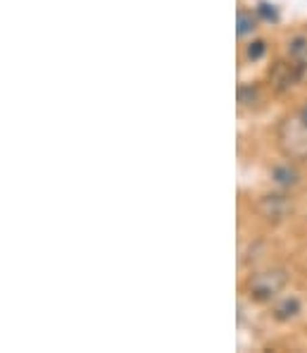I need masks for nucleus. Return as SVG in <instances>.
<instances>
[{"mask_svg": "<svg viewBox=\"0 0 307 353\" xmlns=\"http://www.w3.org/2000/svg\"><path fill=\"white\" fill-rule=\"evenodd\" d=\"M257 210L262 212L267 220H284V217L290 215V210H293V205H290V201L286 199V196L281 194H267L260 199L257 203Z\"/></svg>", "mask_w": 307, "mask_h": 353, "instance_id": "obj_3", "label": "nucleus"}, {"mask_svg": "<svg viewBox=\"0 0 307 353\" xmlns=\"http://www.w3.org/2000/svg\"><path fill=\"white\" fill-rule=\"evenodd\" d=\"M288 277L284 270H267V272H257L248 282V292L255 301H272L281 289L286 287Z\"/></svg>", "mask_w": 307, "mask_h": 353, "instance_id": "obj_2", "label": "nucleus"}, {"mask_svg": "<svg viewBox=\"0 0 307 353\" xmlns=\"http://www.w3.org/2000/svg\"><path fill=\"white\" fill-rule=\"evenodd\" d=\"M264 50H267V43H264V41H253V43L248 46V58L260 60L264 55Z\"/></svg>", "mask_w": 307, "mask_h": 353, "instance_id": "obj_9", "label": "nucleus"}, {"mask_svg": "<svg viewBox=\"0 0 307 353\" xmlns=\"http://www.w3.org/2000/svg\"><path fill=\"white\" fill-rule=\"evenodd\" d=\"M257 96H260V91L255 86L238 88V103H241V105H253V103L257 101Z\"/></svg>", "mask_w": 307, "mask_h": 353, "instance_id": "obj_7", "label": "nucleus"}, {"mask_svg": "<svg viewBox=\"0 0 307 353\" xmlns=\"http://www.w3.org/2000/svg\"><path fill=\"white\" fill-rule=\"evenodd\" d=\"M274 81L279 84V88H286V86H290L295 81V70L293 67H288V65H284V62H279L277 67H274Z\"/></svg>", "mask_w": 307, "mask_h": 353, "instance_id": "obj_6", "label": "nucleus"}, {"mask_svg": "<svg viewBox=\"0 0 307 353\" xmlns=\"http://www.w3.org/2000/svg\"><path fill=\"white\" fill-rule=\"evenodd\" d=\"M253 29H255V19H253V14L238 12V36L251 34Z\"/></svg>", "mask_w": 307, "mask_h": 353, "instance_id": "obj_8", "label": "nucleus"}, {"mask_svg": "<svg viewBox=\"0 0 307 353\" xmlns=\"http://www.w3.org/2000/svg\"><path fill=\"white\" fill-rule=\"evenodd\" d=\"M257 12H260V17H262V19H267V22H274V19L279 17V14H277V10H274L272 5H267V3H262V5H260V8H257Z\"/></svg>", "mask_w": 307, "mask_h": 353, "instance_id": "obj_10", "label": "nucleus"}, {"mask_svg": "<svg viewBox=\"0 0 307 353\" xmlns=\"http://www.w3.org/2000/svg\"><path fill=\"white\" fill-rule=\"evenodd\" d=\"M290 53H293V55H305L307 53V41L305 39H295L293 43H290Z\"/></svg>", "mask_w": 307, "mask_h": 353, "instance_id": "obj_11", "label": "nucleus"}, {"mask_svg": "<svg viewBox=\"0 0 307 353\" xmlns=\"http://www.w3.org/2000/svg\"><path fill=\"white\" fill-rule=\"evenodd\" d=\"M300 313V301L298 299H284L281 303L274 308V318L286 323V320H293Z\"/></svg>", "mask_w": 307, "mask_h": 353, "instance_id": "obj_4", "label": "nucleus"}, {"mask_svg": "<svg viewBox=\"0 0 307 353\" xmlns=\"http://www.w3.org/2000/svg\"><path fill=\"white\" fill-rule=\"evenodd\" d=\"M279 141L286 155L290 158H307V122L303 117H290L281 124Z\"/></svg>", "mask_w": 307, "mask_h": 353, "instance_id": "obj_1", "label": "nucleus"}, {"mask_svg": "<svg viewBox=\"0 0 307 353\" xmlns=\"http://www.w3.org/2000/svg\"><path fill=\"white\" fill-rule=\"evenodd\" d=\"M272 179L277 181L279 186H284V189H290V186L298 184V172H295L290 165H279V168H274Z\"/></svg>", "mask_w": 307, "mask_h": 353, "instance_id": "obj_5", "label": "nucleus"}]
</instances>
